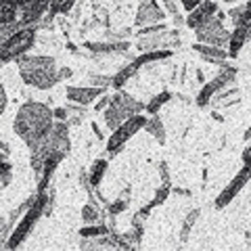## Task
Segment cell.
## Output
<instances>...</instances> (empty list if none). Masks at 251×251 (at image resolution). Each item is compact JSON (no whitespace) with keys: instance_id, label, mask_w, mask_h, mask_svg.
I'll list each match as a JSON object with an SVG mask.
<instances>
[{"instance_id":"obj_40","label":"cell","mask_w":251,"mask_h":251,"mask_svg":"<svg viewBox=\"0 0 251 251\" xmlns=\"http://www.w3.org/2000/svg\"><path fill=\"white\" fill-rule=\"evenodd\" d=\"M243 9H245V4H241V6H234V9H230V11H228V19L232 21V25H234V23L239 21V17L243 15Z\"/></svg>"},{"instance_id":"obj_32","label":"cell","mask_w":251,"mask_h":251,"mask_svg":"<svg viewBox=\"0 0 251 251\" xmlns=\"http://www.w3.org/2000/svg\"><path fill=\"white\" fill-rule=\"evenodd\" d=\"M11 172H13L11 163L0 159V186H9L11 184Z\"/></svg>"},{"instance_id":"obj_29","label":"cell","mask_w":251,"mask_h":251,"mask_svg":"<svg viewBox=\"0 0 251 251\" xmlns=\"http://www.w3.org/2000/svg\"><path fill=\"white\" fill-rule=\"evenodd\" d=\"M21 29V23L19 21H13V23H2L0 25V46H2L13 34H17V31Z\"/></svg>"},{"instance_id":"obj_23","label":"cell","mask_w":251,"mask_h":251,"mask_svg":"<svg viewBox=\"0 0 251 251\" xmlns=\"http://www.w3.org/2000/svg\"><path fill=\"white\" fill-rule=\"evenodd\" d=\"M82 239H97V237H103V234H109V224L107 222H99V224H86L84 228H80Z\"/></svg>"},{"instance_id":"obj_17","label":"cell","mask_w":251,"mask_h":251,"mask_svg":"<svg viewBox=\"0 0 251 251\" xmlns=\"http://www.w3.org/2000/svg\"><path fill=\"white\" fill-rule=\"evenodd\" d=\"M130 42L124 40V42H109V40H103V42H84V49L90 50L94 57H105V54H128L130 50Z\"/></svg>"},{"instance_id":"obj_34","label":"cell","mask_w":251,"mask_h":251,"mask_svg":"<svg viewBox=\"0 0 251 251\" xmlns=\"http://www.w3.org/2000/svg\"><path fill=\"white\" fill-rule=\"evenodd\" d=\"M237 94H239V88H232V86H228V88H224L222 92H218L211 100H214V105L218 107L220 103H222V100H228V99H232V97H237Z\"/></svg>"},{"instance_id":"obj_30","label":"cell","mask_w":251,"mask_h":251,"mask_svg":"<svg viewBox=\"0 0 251 251\" xmlns=\"http://www.w3.org/2000/svg\"><path fill=\"white\" fill-rule=\"evenodd\" d=\"M13 21H19V11L13 9V6L0 4V25L2 23H13Z\"/></svg>"},{"instance_id":"obj_13","label":"cell","mask_w":251,"mask_h":251,"mask_svg":"<svg viewBox=\"0 0 251 251\" xmlns=\"http://www.w3.org/2000/svg\"><path fill=\"white\" fill-rule=\"evenodd\" d=\"M166 21V11L159 6L157 0H143L136 9L134 15V27H145L153 25V23H163Z\"/></svg>"},{"instance_id":"obj_2","label":"cell","mask_w":251,"mask_h":251,"mask_svg":"<svg viewBox=\"0 0 251 251\" xmlns=\"http://www.w3.org/2000/svg\"><path fill=\"white\" fill-rule=\"evenodd\" d=\"M72 153V140H69V124L67 122H54L50 132L46 134V138L40 145H36L34 149H29V166L34 170L36 178H40L44 161L49 157H65Z\"/></svg>"},{"instance_id":"obj_8","label":"cell","mask_w":251,"mask_h":251,"mask_svg":"<svg viewBox=\"0 0 251 251\" xmlns=\"http://www.w3.org/2000/svg\"><path fill=\"white\" fill-rule=\"evenodd\" d=\"M237 74H239L237 67L228 65V63L222 65L214 80H209L207 84L201 86V90L197 94V105L199 107H207L211 103V99H214L218 92H222L224 88H228V86H232L234 82H237Z\"/></svg>"},{"instance_id":"obj_24","label":"cell","mask_w":251,"mask_h":251,"mask_svg":"<svg viewBox=\"0 0 251 251\" xmlns=\"http://www.w3.org/2000/svg\"><path fill=\"white\" fill-rule=\"evenodd\" d=\"M201 216V209H193V211H188L186 218H184V222H182V228H180V241L186 243L188 237H191V230H193V226L197 224V220Z\"/></svg>"},{"instance_id":"obj_28","label":"cell","mask_w":251,"mask_h":251,"mask_svg":"<svg viewBox=\"0 0 251 251\" xmlns=\"http://www.w3.org/2000/svg\"><path fill=\"white\" fill-rule=\"evenodd\" d=\"M13 228L15 224L9 220V216H0V247H6V241H9Z\"/></svg>"},{"instance_id":"obj_44","label":"cell","mask_w":251,"mask_h":251,"mask_svg":"<svg viewBox=\"0 0 251 251\" xmlns=\"http://www.w3.org/2000/svg\"><path fill=\"white\" fill-rule=\"evenodd\" d=\"M172 193L178 195V197H191V195H193L188 188H180V186H174V188H172Z\"/></svg>"},{"instance_id":"obj_14","label":"cell","mask_w":251,"mask_h":251,"mask_svg":"<svg viewBox=\"0 0 251 251\" xmlns=\"http://www.w3.org/2000/svg\"><path fill=\"white\" fill-rule=\"evenodd\" d=\"M67 99L75 105H82V107H88L92 100L100 99L105 94V88H97V86H67Z\"/></svg>"},{"instance_id":"obj_22","label":"cell","mask_w":251,"mask_h":251,"mask_svg":"<svg viewBox=\"0 0 251 251\" xmlns=\"http://www.w3.org/2000/svg\"><path fill=\"white\" fill-rule=\"evenodd\" d=\"M107 166H109V161H107V159H97V161L92 163V168H90V174H88L92 188H99V186H100V180L105 178Z\"/></svg>"},{"instance_id":"obj_51","label":"cell","mask_w":251,"mask_h":251,"mask_svg":"<svg viewBox=\"0 0 251 251\" xmlns=\"http://www.w3.org/2000/svg\"><path fill=\"white\" fill-rule=\"evenodd\" d=\"M243 140H245V143H249V140H251V124H249V128L245 130V134H243Z\"/></svg>"},{"instance_id":"obj_47","label":"cell","mask_w":251,"mask_h":251,"mask_svg":"<svg viewBox=\"0 0 251 251\" xmlns=\"http://www.w3.org/2000/svg\"><path fill=\"white\" fill-rule=\"evenodd\" d=\"M237 103H239V99H237V97H232L230 100H222V103L218 105V109H222V107H230V105H237Z\"/></svg>"},{"instance_id":"obj_26","label":"cell","mask_w":251,"mask_h":251,"mask_svg":"<svg viewBox=\"0 0 251 251\" xmlns=\"http://www.w3.org/2000/svg\"><path fill=\"white\" fill-rule=\"evenodd\" d=\"M77 0H50L49 15L50 17H59V15H67L75 6Z\"/></svg>"},{"instance_id":"obj_53","label":"cell","mask_w":251,"mask_h":251,"mask_svg":"<svg viewBox=\"0 0 251 251\" xmlns=\"http://www.w3.org/2000/svg\"><path fill=\"white\" fill-rule=\"evenodd\" d=\"M226 2H228V4H232V2H237V0H226Z\"/></svg>"},{"instance_id":"obj_35","label":"cell","mask_w":251,"mask_h":251,"mask_svg":"<svg viewBox=\"0 0 251 251\" xmlns=\"http://www.w3.org/2000/svg\"><path fill=\"white\" fill-rule=\"evenodd\" d=\"M113 82V75H90L88 77V84L97 86V88H107V86H111Z\"/></svg>"},{"instance_id":"obj_4","label":"cell","mask_w":251,"mask_h":251,"mask_svg":"<svg viewBox=\"0 0 251 251\" xmlns=\"http://www.w3.org/2000/svg\"><path fill=\"white\" fill-rule=\"evenodd\" d=\"M50 199H54V191H52V188H50V193H49V191L36 193L34 203H31V205H29L25 211H23V218L19 220V224L13 228L9 241H6V247L15 249V247L23 245V241L29 237V232L34 230V226L38 224V220H40V218L46 214V207H49Z\"/></svg>"},{"instance_id":"obj_16","label":"cell","mask_w":251,"mask_h":251,"mask_svg":"<svg viewBox=\"0 0 251 251\" xmlns=\"http://www.w3.org/2000/svg\"><path fill=\"white\" fill-rule=\"evenodd\" d=\"M193 50H197L201 54V59H205L211 65H218L222 67L228 63V49H222V46H214V44H201V42H195L193 44Z\"/></svg>"},{"instance_id":"obj_5","label":"cell","mask_w":251,"mask_h":251,"mask_svg":"<svg viewBox=\"0 0 251 251\" xmlns=\"http://www.w3.org/2000/svg\"><path fill=\"white\" fill-rule=\"evenodd\" d=\"M145 103L143 100L134 99L132 94L124 92V90H115V94H111V103H109V107L105 109V124L109 130H117L120 126L130 120L132 115H138L145 111Z\"/></svg>"},{"instance_id":"obj_21","label":"cell","mask_w":251,"mask_h":251,"mask_svg":"<svg viewBox=\"0 0 251 251\" xmlns=\"http://www.w3.org/2000/svg\"><path fill=\"white\" fill-rule=\"evenodd\" d=\"M172 99H174V94H172L170 90H163V92H159V94H155V97L151 99V103H147L145 111L151 113V115H157V113H159V109L166 105V103H170Z\"/></svg>"},{"instance_id":"obj_36","label":"cell","mask_w":251,"mask_h":251,"mask_svg":"<svg viewBox=\"0 0 251 251\" xmlns=\"http://www.w3.org/2000/svg\"><path fill=\"white\" fill-rule=\"evenodd\" d=\"M157 170H159V178H161V184H163V186H170V188H172V180H170V170H168V161H159V166H157Z\"/></svg>"},{"instance_id":"obj_10","label":"cell","mask_w":251,"mask_h":251,"mask_svg":"<svg viewBox=\"0 0 251 251\" xmlns=\"http://www.w3.org/2000/svg\"><path fill=\"white\" fill-rule=\"evenodd\" d=\"M195 38L201 44H214V46H222V49H228L230 42V31L224 27V19H220L218 15L211 17L207 23H203L195 29Z\"/></svg>"},{"instance_id":"obj_3","label":"cell","mask_w":251,"mask_h":251,"mask_svg":"<svg viewBox=\"0 0 251 251\" xmlns=\"http://www.w3.org/2000/svg\"><path fill=\"white\" fill-rule=\"evenodd\" d=\"M19 75L27 86H34L38 90H50L54 84L61 82L57 59L46 57V54H36V57H19L17 59Z\"/></svg>"},{"instance_id":"obj_52","label":"cell","mask_w":251,"mask_h":251,"mask_svg":"<svg viewBox=\"0 0 251 251\" xmlns=\"http://www.w3.org/2000/svg\"><path fill=\"white\" fill-rule=\"evenodd\" d=\"M211 117H214V120H216V122H224V117H222V115H220L218 111H214V113H211Z\"/></svg>"},{"instance_id":"obj_18","label":"cell","mask_w":251,"mask_h":251,"mask_svg":"<svg viewBox=\"0 0 251 251\" xmlns=\"http://www.w3.org/2000/svg\"><path fill=\"white\" fill-rule=\"evenodd\" d=\"M251 40V25H234V29L230 31V42H228V57L230 59H237L241 49Z\"/></svg>"},{"instance_id":"obj_20","label":"cell","mask_w":251,"mask_h":251,"mask_svg":"<svg viewBox=\"0 0 251 251\" xmlns=\"http://www.w3.org/2000/svg\"><path fill=\"white\" fill-rule=\"evenodd\" d=\"M145 130L151 134L157 143L159 145H166V140H168V134H166V126H163V122H161V117H159V113L157 115H151L147 120V126H145Z\"/></svg>"},{"instance_id":"obj_25","label":"cell","mask_w":251,"mask_h":251,"mask_svg":"<svg viewBox=\"0 0 251 251\" xmlns=\"http://www.w3.org/2000/svg\"><path fill=\"white\" fill-rule=\"evenodd\" d=\"M132 75H136V69H134V65H132V63H128V65L122 67L120 72H117V74L113 75V82H111V86H113L115 90H122L124 86H126V82H128Z\"/></svg>"},{"instance_id":"obj_15","label":"cell","mask_w":251,"mask_h":251,"mask_svg":"<svg viewBox=\"0 0 251 251\" xmlns=\"http://www.w3.org/2000/svg\"><path fill=\"white\" fill-rule=\"evenodd\" d=\"M218 11H220V6H218L216 0H203V2L197 6V9L188 13V17H186V27L197 29L199 25H203V23H207L211 17H216Z\"/></svg>"},{"instance_id":"obj_43","label":"cell","mask_w":251,"mask_h":251,"mask_svg":"<svg viewBox=\"0 0 251 251\" xmlns=\"http://www.w3.org/2000/svg\"><path fill=\"white\" fill-rule=\"evenodd\" d=\"M74 75V72L69 67H59V77H61V82L63 80H69V77Z\"/></svg>"},{"instance_id":"obj_39","label":"cell","mask_w":251,"mask_h":251,"mask_svg":"<svg viewBox=\"0 0 251 251\" xmlns=\"http://www.w3.org/2000/svg\"><path fill=\"white\" fill-rule=\"evenodd\" d=\"M109 103H111V97H109V94H103L100 100L94 103V111H105V109L109 107Z\"/></svg>"},{"instance_id":"obj_41","label":"cell","mask_w":251,"mask_h":251,"mask_svg":"<svg viewBox=\"0 0 251 251\" xmlns=\"http://www.w3.org/2000/svg\"><path fill=\"white\" fill-rule=\"evenodd\" d=\"M201 2H203V0H180V4H182V9H184V11H188V13L197 9V6H199Z\"/></svg>"},{"instance_id":"obj_38","label":"cell","mask_w":251,"mask_h":251,"mask_svg":"<svg viewBox=\"0 0 251 251\" xmlns=\"http://www.w3.org/2000/svg\"><path fill=\"white\" fill-rule=\"evenodd\" d=\"M52 113H54V120L57 122H67L69 120V109L67 107H57V109H52Z\"/></svg>"},{"instance_id":"obj_27","label":"cell","mask_w":251,"mask_h":251,"mask_svg":"<svg viewBox=\"0 0 251 251\" xmlns=\"http://www.w3.org/2000/svg\"><path fill=\"white\" fill-rule=\"evenodd\" d=\"M82 220L84 224H99V222H105L103 214H100V207L92 205V203H86L82 207Z\"/></svg>"},{"instance_id":"obj_9","label":"cell","mask_w":251,"mask_h":251,"mask_svg":"<svg viewBox=\"0 0 251 251\" xmlns=\"http://www.w3.org/2000/svg\"><path fill=\"white\" fill-rule=\"evenodd\" d=\"M0 4L17 9L21 27H27V25H36L49 13L50 0H0Z\"/></svg>"},{"instance_id":"obj_1","label":"cell","mask_w":251,"mask_h":251,"mask_svg":"<svg viewBox=\"0 0 251 251\" xmlns=\"http://www.w3.org/2000/svg\"><path fill=\"white\" fill-rule=\"evenodd\" d=\"M52 126H54L52 109L44 103H38V100H27V103L19 107L17 115H15L13 130L17 132V136L29 149H34L46 138Z\"/></svg>"},{"instance_id":"obj_33","label":"cell","mask_w":251,"mask_h":251,"mask_svg":"<svg viewBox=\"0 0 251 251\" xmlns=\"http://www.w3.org/2000/svg\"><path fill=\"white\" fill-rule=\"evenodd\" d=\"M124 209H128V199H115V201H111L107 205V214L109 216H117V214H122Z\"/></svg>"},{"instance_id":"obj_7","label":"cell","mask_w":251,"mask_h":251,"mask_svg":"<svg viewBox=\"0 0 251 251\" xmlns=\"http://www.w3.org/2000/svg\"><path fill=\"white\" fill-rule=\"evenodd\" d=\"M147 120H149V117H145L143 113L132 115L130 120H126L117 130H113V134L109 136V140H107V157H109V159L115 157L117 153H122L124 145L147 126Z\"/></svg>"},{"instance_id":"obj_31","label":"cell","mask_w":251,"mask_h":251,"mask_svg":"<svg viewBox=\"0 0 251 251\" xmlns=\"http://www.w3.org/2000/svg\"><path fill=\"white\" fill-rule=\"evenodd\" d=\"M168 29V25L166 23H153V25H145V27H138V31H136V38H140V36H151V34H159V31H166Z\"/></svg>"},{"instance_id":"obj_12","label":"cell","mask_w":251,"mask_h":251,"mask_svg":"<svg viewBox=\"0 0 251 251\" xmlns=\"http://www.w3.org/2000/svg\"><path fill=\"white\" fill-rule=\"evenodd\" d=\"M251 180V163H243V168L237 172V176H234L228 184L224 186V191L216 197V203L214 207L216 209H224L226 205H230V203L234 201V197L245 188V184Z\"/></svg>"},{"instance_id":"obj_45","label":"cell","mask_w":251,"mask_h":251,"mask_svg":"<svg viewBox=\"0 0 251 251\" xmlns=\"http://www.w3.org/2000/svg\"><path fill=\"white\" fill-rule=\"evenodd\" d=\"M241 159H243V163H251V145H247L245 149H243Z\"/></svg>"},{"instance_id":"obj_50","label":"cell","mask_w":251,"mask_h":251,"mask_svg":"<svg viewBox=\"0 0 251 251\" xmlns=\"http://www.w3.org/2000/svg\"><path fill=\"white\" fill-rule=\"evenodd\" d=\"M197 82L203 86V84H205V75H203V72H201V69H197Z\"/></svg>"},{"instance_id":"obj_48","label":"cell","mask_w":251,"mask_h":251,"mask_svg":"<svg viewBox=\"0 0 251 251\" xmlns=\"http://www.w3.org/2000/svg\"><path fill=\"white\" fill-rule=\"evenodd\" d=\"M174 23H176V25H178V27H182V25H186V21H184V15H182V13H178V15H176V17H174Z\"/></svg>"},{"instance_id":"obj_49","label":"cell","mask_w":251,"mask_h":251,"mask_svg":"<svg viewBox=\"0 0 251 251\" xmlns=\"http://www.w3.org/2000/svg\"><path fill=\"white\" fill-rule=\"evenodd\" d=\"M0 151H2V155H9V153H11V147L6 145V143H2V140H0Z\"/></svg>"},{"instance_id":"obj_42","label":"cell","mask_w":251,"mask_h":251,"mask_svg":"<svg viewBox=\"0 0 251 251\" xmlns=\"http://www.w3.org/2000/svg\"><path fill=\"white\" fill-rule=\"evenodd\" d=\"M6 105H9V99H6V90H4V86H0V115L4 113Z\"/></svg>"},{"instance_id":"obj_46","label":"cell","mask_w":251,"mask_h":251,"mask_svg":"<svg viewBox=\"0 0 251 251\" xmlns=\"http://www.w3.org/2000/svg\"><path fill=\"white\" fill-rule=\"evenodd\" d=\"M92 132H94V136H97L99 143L105 138V134H103V132H100V128H99V124H97V122H92Z\"/></svg>"},{"instance_id":"obj_6","label":"cell","mask_w":251,"mask_h":251,"mask_svg":"<svg viewBox=\"0 0 251 251\" xmlns=\"http://www.w3.org/2000/svg\"><path fill=\"white\" fill-rule=\"evenodd\" d=\"M38 40V25L21 27L17 34H13L9 40L0 46V63H11L23 57Z\"/></svg>"},{"instance_id":"obj_11","label":"cell","mask_w":251,"mask_h":251,"mask_svg":"<svg viewBox=\"0 0 251 251\" xmlns=\"http://www.w3.org/2000/svg\"><path fill=\"white\" fill-rule=\"evenodd\" d=\"M180 44H182L180 42V31L166 29V31H159V34L140 36L134 46L140 52H149V50H159V49H178Z\"/></svg>"},{"instance_id":"obj_37","label":"cell","mask_w":251,"mask_h":251,"mask_svg":"<svg viewBox=\"0 0 251 251\" xmlns=\"http://www.w3.org/2000/svg\"><path fill=\"white\" fill-rule=\"evenodd\" d=\"M161 4H163V9H166V13H168V15H172V17H176V15L180 13L178 4L174 2V0H161Z\"/></svg>"},{"instance_id":"obj_19","label":"cell","mask_w":251,"mask_h":251,"mask_svg":"<svg viewBox=\"0 0 251 251\" xmlns=\"http://www.w3.org/2000/svg\"><path fill=\"white\" fill-rule=\"evenodd\" d=\"M174 50L172 49H159V50H149V52H140L136 59H132L130 63L134 65V69L138 72L143 65H149V63H155V61H163V59H170Z\"/></svg>"}]
</instances>
